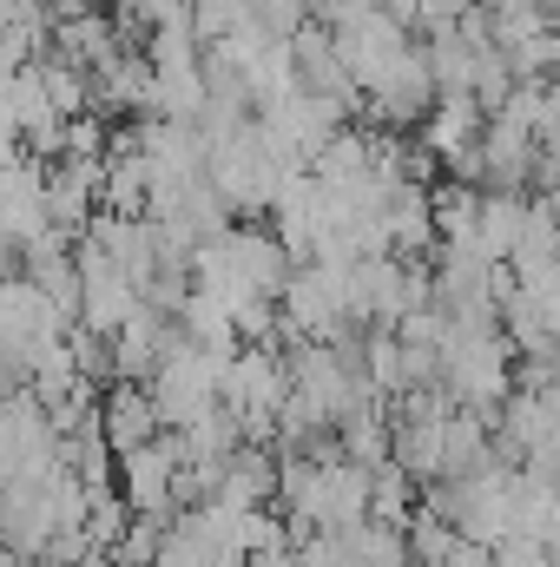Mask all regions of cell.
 <instances>
[{
  "label": "cell",
  "instance_id": "277c9868",
  "mask_svg": "<svg viewBox=\"0 0 560 567\" xmlns=\"http://www.w3.org/2000/svg\"><path fill=\"white\" fill-rule=\"evenodd\" d=\"M238 20H245V0H185V27H191V40H198V47L225 40Z\"/></svg>",
  "mask_w": 560,
  "mask_h": 567
},
{
  "label": "cell",
  "instance_id": "7a4b0ae2",
  "mask_svg": "<svg viewBox=\"0 0 560 567\" xmlns=\"http://www.w3.org/2000/svg\"><path fill=\"white\" fill-rule=\"evenodd\" d=\"M93 423H100V435H106V449L120 455V449H133V442H145V435H158V410H152L145 383L113 377V383L100 390V403H93Z\"/></svg>",
  "mask_w": 560,
  "mask_h": 567
},
{
  "label": "cell",
  "instance_id": "3957f363",
  "mask_svg": "<svg viewBox=\"0 0 560 567\" xmlns=\"http://www.w3.org/2000/svg\"><path fill=\"white\" fill-rule=\"evenodd\" d=\"M409 515H416V482H409L396 462H376V468H370V515H363V522L403 528Z\"/></svg>",
  "mask_w": 560,
  "mask_h": 567
},
{
  "label": "cell",
  "instance_id": "6da1fadb",
  "mask_svg": "<svg viewBox=\"0 0 560 567\" xmlns=\"http://www.w3.org/2000/svg\"><path fill=\"white\" fill-rule=\"evenodd\" d=\"M481 106H475V93H435L428 100V113H422V152L435 158V165H455L462 152H475V140H481Z\"/></svg>",
  "mask_w": 560,
  "mask_h": 567
}]
</instances>
